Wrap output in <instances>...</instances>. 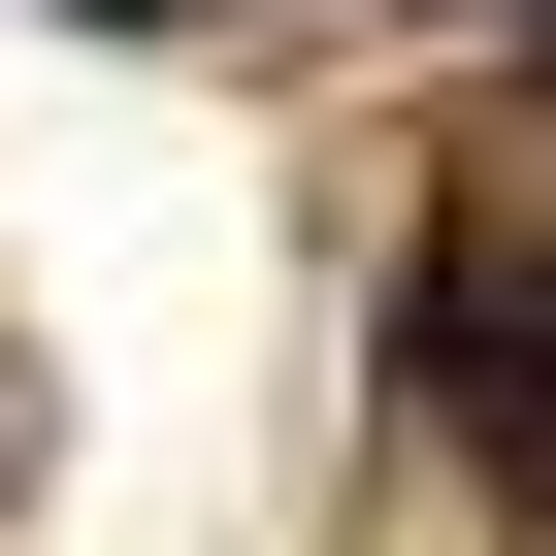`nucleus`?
<instances>
[{"label": "nucleus", "instance_id": "1", "mask_svg": "<svg viewBox=\"0 0 556 556\" xmlns=\"http://www.w3.org/2000/svg\"><path fill=\"white\" fill-rule=\"evenodd\" d=\"M99 34H131V0H99Z\"/></svg>", "mask_w": 556, "mask_h": 556}]
</instances>
